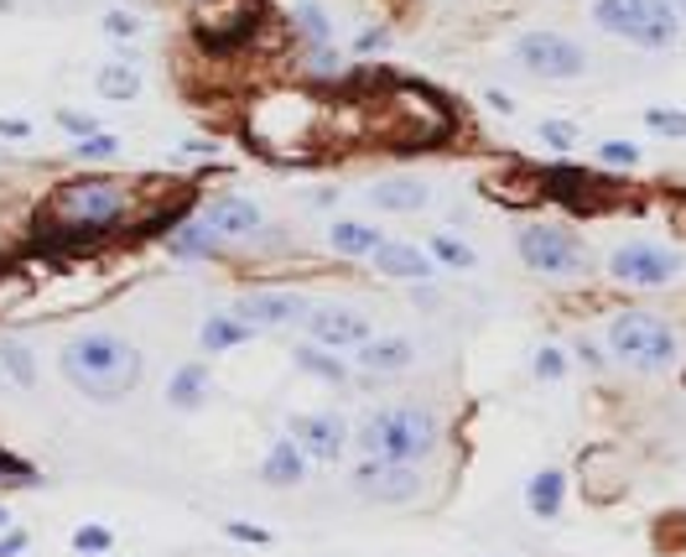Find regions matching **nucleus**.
I'll return each mask as SVG.
<instances>
[{
	"mask_svg": "<svg viewBox=\"0 0 686 557\" xmlns=\"http://www.w3.org/2000/svg\"><path fill=\"white\" fill-rule=\"evenodd\" d=\"M131 220V199L115 178H74L47 199V214L37 224V245L47 250H83L115 235Z\"/></svg>",
	"mask_w": 686,
	"mask_h": 557,
	"instance_id": "f257e3e1",
	"label": "nucleus"
},
{
	"mask_svg": "<svg viewBox=\"0 0 686 557\" xmlns=\"http://www.w3.org/2000/svg\"><path fill=\"white\" fill-rule=\"evenodd\" d=\"M63 380L89 401H120L131 397L146 376V355L125 334H110V328H89V334H74L63 344Z\"/></svg>",
	"mask_w": 686,
	"mask_h": 557,
	"instance_id": "f03ea898",
	"label": "nucleus"
},
{
	"mask_svg": "<svg viewBox=\"0 0 686 557\" xmlns=\"http://www.w3.org/2000/svg\"><path fill=\"white\" fill-rule=\"evenodd\" d=\"M604 334H608V355L619 359V365H629L634 376H661V370H671L676 355H682L676 328H671L666 319L645 313V308H625V313H614Z\"/></svg>",
	"mask_w": 686,
	"mask_h": 557,
	"instance_id": "7ed1b4c3",
	"label": "nucleus"
},
{
	"mask_svg": "<svg viewBox=\"0 0 686 557\" xmlns=\"http://www.w3.org/2000/svg\"><path fill=\"white\" fill-rule=\"evenodd\" d=\"M437 412L427 406H380L359 422V448L370 458H395V464H421L437 448Z\"/></svg>",
	"mask_w": 686,
	"mask_h": 557,
	"instance_id": "20e7f679",
	"label": "nucleus"
},
{
	"mask_svg": "<svg viewBox=\"0 0 686 557\" xmlns=\"http://www.w3.org/2000/svg\"><path fill=\"white\" fill-rule=\"evenodd\" d=\"M593 26H604L608 37H625L645 53H666L682 42V11L671 0H593Z\"/></svg>",
	"mask_w": 686,
	"mask_h": 557,
	"instance_id": "39448f33",
	"label": "nucleus"
},
{
	"mask_svg": "<svg viewBox=\"0 0 686 557\" xmlns=\"http://www.w3.org/2000/svg\"><path fill=\"white\" fill-rule=\"evenodd\" d=\"M515 250H520V266L536 271V277H583L588 271V250H583V239L562 230V224H520L515 230Z\"/></svg>",
	"mask_w": 686,
	"mask_h": 557,
	"instance_id": "423d86ee",
	"label": "nucleus"
},
{
	"mask_svg": "<svg viewBox=\"0 0 686 557\" xmlns=\"http://www.w3.org/2000/svg\"><path fill=\"white\" fill-rule=\"evenodd\" d=\"M510 53L530 79L572 83L588 74V47L577 37H567V32H520V37L510 42Z\"/></svg>",
	"mask_w": 686,
	"mask_h": 557,
	"instance_id": "0eeeda50",
	"label": "nucleus"
},
{
	"mask_svg": "<svg viewBox=\"0 0 686 557\" xmlns=\"http://www.w3.org/2000/svg\"><path fill=\"white\" fill-rule=\"evenodd\" d=\"M349 484L374 505H412L421 495V475L416 464H395V458H359L349 469Z\"/></svg>",
	"mask_w": 686,
	"mask_h": 557,
	"instance_id": "6e6552de",
	"label": "nucleus"
},
{
	"mask_svg": "<svg viewBox=\"0 0 686 557\" xmlns=\"http://www.w3.org/2000/svg\"><path fill=\"white\" fill-rule=\"evenodd\" d=\"M608 277L625 281V287H666V281L682 277V256L666 250V245H645V239H629L608 256Z\"/></svg>",
	"mask_w": 686,
	"mask_h": 557,
	"instance_id": "1a4fd4ad",
	"label": "nucleus"
},
{
	"mask_svg": "<svg viewBox=\"0 0 686 557\" xmlns=\"http://www.w3.org/2000/svg\"><path fill=\"white\" fill-rule=\"evenodd\" d=\"M302 328H307V338H313V344H323V349H338V355H353L364 338H374L370 319H364V313H353V308H344V302H317V308H307Z\"/></svg>",
	"mask_w": 686,
	"mask_h": 557,
	"instance_id": "9d476101",
	"label": "nucleus"
},
{
	"mask_svg": "<svg viewBox=\"0 0 686 557\" xmlns=\"http://www.w3.org/2000/svg\"><path fill=\"white\" fill-rule=\"evenodd\" d=\"M307 308L313 302L302 298V292H286V287H260V292H239L235 313L256 334H271V328H292V323L307 319Z\"/></svg>",
	"mask_w": 686,
	"mask_h": 557,
	"instance_id": "9b49d317",
	"label": "nucleus"
},
{
	"mask_svg": "<svg viewBox=\"0 0 686 557\" xmlns=\"http://www.w3.org/2000/svg\"><path fill=\"white\" fill-rule=\"evenodd\" d=\"M286 433L302 443V454L313 458V464H338L344 448H349V422L338 417V412H296L286 422Z\"/></svg>",
	"mask_w": 686,
	"mask_h": 557,
	"instance_id": "f8f14e48",
	"label": "nucleus"
},
{
	"mask_svg": "<svg viewBox=\"0 0 686 557\" xmlns=\"http://www.w3.org/2000/svg\"><path fill=\"white\" fill-rule=\"evenodd\" d=\"M541 193L556 199L567 214H598L604 209V182L593 178L588 167H572V161H556L541 172Z\"/></svg>",
	"mask_w": 686,
	"mask_h": 557,
	"instance_id": "ddd939ff",
	"label": "nucleus"
},
{
	"mask_svg": "<svg viewBox=\"0 0 686 557\" xmlns=\"http://www.w3.org/2000/svg\"><path fill=\"white\" fill-rule=\"evenodd\" d=\"M370 266L391 281H427L431 271H437V260H431L421 245H412V239H380Z\"/></svg>",
	"mask_w": 686,
	"mask_h": 557,
	"instance_id": "4468645a",
	"label": "nucleus"
},
{
	"mask_svg": "<svg viewBox=\"0 0 686 557\" xmlns=\"http://www.w3.org/2000/svg\"><path fill=\"white\" fill-rule=\"evenodd\" d=\"M353 359H359L364 380H391V376H401V370L412 365L416 349H412V338H401V334H374V338H364V344L353 349Z\"/></svg>",
	"mask_w": 686,
	"mask_h": 557,
	"instance_id": "2eb2a0df",
	"label": "nucleus"
},
{
	"mask_svg": "<svg viewBox=\"0 0 686 557\" xmlns=\"http://www.w3.org/2000/svg\"><path fill=\"white\" fill-rule=\"evenodd\" d=\"M203 220L214 224L224 239H245V235H260L266 230V214H260L256 199H239V193H224L203 209Z\"/></svg>",
	"mask_w": 686,
	"mask_h": 557,
	"instance_id": "dca6fc26",
	"label": "nucleus"
},
{
	"mask_svg": "<svg viewBox=\"0 0 686 557\" xmlns=\"http://www.w3.org/2000/svg\"><path fill=\"white\" fill-rule=\"evenodd\" d=\"M370 203L385 214H421L431 203V188L421 178H380L370 182Z\"/></svg>",
	"mask_w": 686,
	"mask_h": 557,
	"instance_id": "f3484780",
	"label": "nucleus"
},
{
	"mask_svg": "<svg viewBox=\"0 0 686 557\" xmlns=\"http://www.w3.org/2000/svg\"><path fill=\"white\" fill-rule=\"evenodd\" d=\"M307 464H313V458L302 454V443L286 433V438L271 443V454H266V464H260V479H266V484H275V490H292V484H302V479H307Z\"/></svg>",
	"mask_w": 686,
	"mask_h": 557,
	"instance_id": "a211bd4d",
	"label": "nucleus"
},
{
	"mask_svg": "<svg viewBox=\"0 0 686 557\" xmlns=\"http://www.w3.org/2000/svg\"><path fill=\"white\" fill-rule=\"evenodd\" d=\"M167 250H172L177 260H209V256L224 250V235H218L214 224L198 214V220H182L172 235H167Z\"/></svg>",
	"mask_w": 686,
	"mask_h": 557,
	"instance_id": "6ab92c4d",
	"label": "nucleus"
},
{
	"mask_svg": "<svg viewBox=\"0 0 686 557\" xmlns=\"http://www.w3.org/2000/svg\"><path fill=\"white\" fill-rule=\"evenodd\" d=\"M250 338H256V328L239 319V313H209L203 328H198V349H203V355H229V349L250 344Z\"/></svg>",
	"mask_w": 686,
	"mask_h": 557,
	"instance_id": "aec40b11",
	"label": "nucleus"
},
{
	"mask_svg": "<svg viewBox=\"0 0 686 557\" xmlns=\"http://www.w3.org/2000/svg\"><path fill=\"white\" fill-rule=\"evenodd\" d=\"M209 401V365H177L167 376V406L172 412H198Z\"/></svg>",
	"mask_w": 686,
	"mask_h": 557,
	"instance_id": "412c9836",
	"label": "nucleus"
},
{
	"mask_svg": "<svg viewBox=\"0 0 686 557\" xmlns=\"http://www.w3.org/2000/svg\"><path fill=\"white\" fill-rule=\"evenodd\" d=\"M562 500H567V475H562V469H541V475L530 479L526 505L536 521H556L562 516Z\"/></svg>",
	"mask_w": 686,
	"mask_h": 557,
	"instance_id": "4be33fe9",
	"label": "nucleus"
},
{
	"mask_svg": "<svg viewBox=\"0 0 686 557\" xmlns=\"http://www.w3.org/2000/svg\"><path fill=\"white\" fill-rule=\"evenodd\" d=\"M296 370H302V376H313V380H328V386H344V380H349V365H344V355H338V349H323V344H313V338H307V344H296Z\"/></svg>",
	"mask_w": 686,
	"mask_h": 557,
	"instance_id": "5701e85b",
	"label": "nucleus"
},
{
	"mask_svg": "<svg viewBox=\"0 0 686 557\" xmlns=\"http://www.w3.org/2000/svg\"><path fill=\"white\" fill-rule=\"evenodd\" d=\"M380 230L364 220H338L334 230H328V245H334L338 256H349V260H370L374 256V245H380Z\"/></svg>",
	"mask_w": 686,
	"mask_h": 557,
	"instance_id": "b1692460",
	"label": "nucleus"
},
{
	"mask_svg": "<svg viewBox=\"0 0 686 557\" xmlns=\"http://www.w3.org/2000/svg\"><path fill=\"white\" fill-rule=\"evenodd\" d=\"M292 26H296V42H307V47H328L334 42V16H328L323 0H296Z\"/></svg>",
	"mask_w": 686,
	"mask_h": 557,
	"instance_id": "393cba45",
	"label": "nucleus"
},
{
	"mask_svg": "<svg viewBox=\"0 0 686 557\" xmlns=\"http://www.w3.org/2000/svg\"><path fill=\"white\" fill-rule=\"evenodd\" d=\"M0 376L11 380L16 391H32V386H37V355H32V344L0 338Z\"/></svg>",
	"mask_w": 686,
	"mask_h": 557,
	"instance_id": "a878e982",
	"label": "nucleus"
},
{
	"mask_svg": "<svg viewBox=\"0 0 686 557\" xmlns=\"http://www.w3.org/2000/svg\"><path fill=\"white\" fill-rule=\"evenodd\" d=\"M94 89L104 94V100L131 104L140 94V74L131 68V63H104V68H99V79H94Z\"/></svg>",
	"mask_w": 686,
	"mask_h": 557,
	"instance_id": "bb28decb",
	"label": "nucleus"
},
{
	"mask_svg": "<svg viewBox=\"0 0 686 557\" xmlns=\"http://www.w3.org/2000/svg\"><path fill=\"white\" fill-rule=\"evenodd\" d=\"M427 256L437 260V266H448V271H473V266H479V250H473L469 239H458V235H431Z\"/></svg>",
	"mask_w": 686,
	"mask_h": 557,
	"instance_id": "cd10ccee",
	"label": "nucleus"
},
{
	"mask_svg": "<svg viewBox=\"0 0 686 557\" xmlns=\"http://www.w3.org/2000/svg\"><path fill=\"white\" fill-rule=\"evenodd\" d=\"M530 370H536V380H541V386H556V380H567L572 355L562 349V344H541V349H536V359H530Z\"/></svg>",
	"mask_w": 686,
	"mask_h": 557,
	"instance_id": "c85d7f7f",
	"label": "nucleus"
},
{
	"mask_svg": "<svg viewBox=\"0 0 686 557\" xmlns=\"http://www.w3.org/2000/svg\"><path fill=\"white\" fill-rule=\"evenodd\" d=\"M74 553L110 557V553H115V532H110V526H99V521H83L79 532H74Z\"/></svg>",
	"mask_w": 686,
	"mask_h": 557,
	"instance_id": "c756f323",
	"label": "nucleus"
},
{
	"mask_svg": "<svg viewBox=\"0 0 686 557\" xmlns=\"http://www.w3.org/2000/svg\"><path fill=\"white\" fill-rule=\"evenodd\" d=\"M645 125H650V136H661V141H686V110L650 104V110H645Z\"/></svg>",
	"mask_w": 686,
	"mask_h": 557,
	"instance_id": "7c9ffc66",
	"label": "nucleus"
},
{
	"mask_svg": "<svg viewBox=\"0 0 686 557\" xmlns=\"http://www.w3.org/2000/svg\"><path fill=\"white\" fill-rule=\"evenodd\" d=\"M536 136L547 141L551 152H572V146H577V125H572V120H541Z\"/></svg>",
	"mask_w": 686,
	"mask_h": 557,
	"instance_id": "2f4dec72",
	"label": "nucleus"
},
{
	"mask_svg": "<svg viewBox=\"0 0 686 557\" xmlns=\"http://www.w3.org/2000/svg\"><path fill=\"white\" fill-rule=\"evenodd\" d=\"M58 125H63V136H74V141H89L104 131V125H99L94 115H83V110H58Z\"/></svg>",
	"mask_w": 686,
	"mask_h": 557,
	"instance_id": "473e14b6",
	"label": "nucleus"
},
{
	"mask_svg": "<svg viewBox=\"0 0 686 557\" xmlns=\"http://www.w3.org/2000/svg\"><path fill=\"white\" fill-rule=\"evenodd\" d=\"M115 152H120V141L110 136V131H99V136L79 141V157H83V161H110Z\"/></svg>",
	"mask_w": 686,
	"mask_h": 557,
	"instance_id": "72a5a7b5",
	"label": "nucleus"
},
{
	"mask_svg": "<svg viewBox=\"0 0 686 557\" xmlns=\"http://www.w3.org/2000/svg\"><path fill=\"white\" fill-rule=\"evenodd\" d=\"M32 479H37L32 464H21L16 454H5V448H0V484H32Z\"/></svg>",
	"mask_w": 686,
	"mask_h": 557,
	"instance_id": "f704fd0d",
	"label": "nucleus"
},
{
	"mask_svg": "<svg viewBox=\"0 0 686 557\" xmlns=\"http://www.w3.org/2000/svg\"><path fill=\"white\" fill-rule=\"evenodd\" d=\"M307 74H317V79H334L338 74V47L328 42V47H307Z\"/></svg>",
	"mask_w": 686,
	"mask_h": 557,
	"instance_id": "c9c22d12",
	"label": "nucleus"
},
{
	"mask_svg": "<svg viewBox=\"0 0 686 557\" xmlns=\"http://www.w3.org/2000/svg\"><path fill=\"white\" fill-rule=\"evenodd\" d=\"M598 161H608V167H634V161H640V146H629V141H604V146H598Z\"/></svg>",
	"mask_w": 686,
	"mask_h": 557,
	"instance_id": "e433bc0d",
	"label": "nucleus"
},
{
	"mask_svg": "<svg viewBox=\"0 0 686 557\" xmlns=\"http://www.w3.org/2000/svg\"><path fill=\"white\" fill-rule=\"evenodd\" d=\"M104 32L120 42H131V37H140V16H131V11H104Z\"/></svg>",
	"mask_w": 686,
	"mask_h": 557,
	"instance_id": "4c0bfd02",
	"label": "nucleus"
},
{
	"mask_svg": "<svg viewBox=\"0 0 686 557\" xmlns=\"http://www.w3.org/2000/svg\"><path fill=\"white\" fill-rule=\"evenodd\" d=\"M224 532H229L235 542H250V547H271V542H275L266 526H256V521H229Z\"/></svg>",
	"mask_w": 686,
	"mask_h": 557,
	"instance_id": "58836bf2",
	"label": "nucleus"
},
{
	"mask_svg": "<svg viewBox=\"0 0 686 557\" xmlns=\"http://www.w3.org/2000/svg\"><path fill=\"white\" fill-rule=\"evenodd\" d=\"M32 136V120L26 115H0V141H26Z\"/></svg>",
	"mask_w": 686,
	"mask_h": 557,
	"instance_id": "ea45409f",
	"label": "nucleus"
},
{
	"mask_svg": "<svg viewBox=\"0 0 686 557\" xmlns=\"http://www.w3.org/2000/svg\"><path fill=\"white\" fill-rule=\"evenodd\" d=\"M380 47H385V32H380V26H370V32L353 37V53H359V58H364V53H380Z\"/></svg>",
	"mask_w": 686,
	"mask_h": 557,
	"instance_id": "a19ab883",
	"label": "nucleus"
},
{
	"mask_svg": "<svg viewBox=\"0 0 686 557\" xmlns=\"http://www.w3.org/2000/svg\"><path fill=\"white\" fill-rule=\"evenodd\" d=\"M26 547H32V537H26V532H5V537H0V557H21Z\"/></svg>",
	"mask_w": 686,
	"mask_h": 557,
	"instance_id": "79ce46f5",
	"label": "nucleus"
},
{
	"mask_svg": "<svg viewBox=\"0 0 686 557\" xmlns=\"http://www.w3.org/2000/svg\"><path fill=\"white\" fill-rule=\"evenodd\" d=\"M671 5H676V11H682V16H686V0H671Z\"/></svg>",
	"mask_w": 686,
	"mask_h": 557,
	"instance_id": "37998d69",
	"label": "nucleus"
},
{
	"mask_svg": "<svg viewBox=\"0 0 686 557\" xmlns=\"http://www.w3.org/2000/svg\"><path fill=\"white\" fill-rule=\"evenodd\" d=\"M0 526H5V505H0Z\"/></svg>",
	"mask_w": 686,
	"mask_h": 557,
	"instance_id": "c03bdc74",
	"label": "nucleus"
}]
</instances>
